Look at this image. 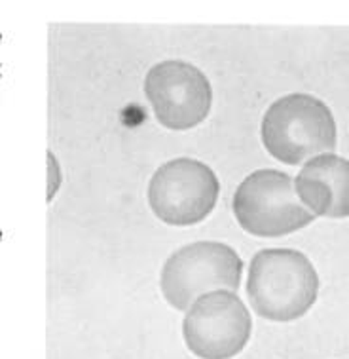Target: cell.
<instances>
[{"instance_id": "1", "label": "cell", "mask_w": 349, "mask_h": 359, "mask_svg": "<svg viewBox=\"0 0 349 359\" xmlns=\"http://www.w3.org/2000/svg\"><path fill=\"white\" fill-rule=\"evenodd\" d=\"M319 276L313 262L296 249H260L251 259L247 297L260 318L287 323L315 304Z\"/></svg>"}, {"instance_id": "2", "label": "cell", "mask_w": 349, "mask_h": 359, "mask_svg": "<svg viewBox=\"0 0 349 359\" xmlns=\"http://www.w3.org/2000/svg\"><path fill=\"white\" fill-rule=\"evenodd\" d=\"M262 143L289 165L336 151L338 126L329 104L310 93H289L273 101L262 118Z\"/></svg>"}, {"instance_id": "3", "label": "cell", "mask_w": 349, "mask_h": 359, "mask_svg": "<svg viewBox=\"0 0 349 359\" xmlns=\"http://www.w3.org/2000/svg\"><path fill=\"white\" fill-rule=\"evenodd\" d=\"M232 209L241 229L259 238H281L315 221L300 202L292 177L279 170L247 175L233 194Z\"/></svg>"}, {"instance_id": "4", "label": "cell", "mask_w": 349, "mask_h": 359, "mask_svg": "<svg viewBox=\"0 0 349 359\" xmlns=\"http://www.w3.org/2000/svg\"><path fill=\"white\" fill-rule=\"evenodd\" d=\"M243 261L230 245L194 242L169 255L160 276V289L174 310H188L213 289L238 291Z\"/></svg>"}, {"instance_id": "5", "label": "cell", "mask_w": 349, "mask_h": 359, "mask_svg": "<svg viewBox=\"0 0 349 359\" xmlns=\"http://www.w3.org/2000/svg\"><path fill=\"white\" fill-rule=\"evenodd\" d=\"M220 183L207 163L174 158L160 165L149 183V205L169 226L205 221L217 205Z\"/></svg>"}, {"instance_id": "6", "label": "cell", "mask_w": 349, "mask_h": 359, "mask_svg": "<svg viewBox=\"0 0 349 359\" xmlns=\"http://www.w3.org/2000/svg\"><path fill=\"white\" fill-rule=\"evenodd\" d=\"M252 320L238 294L226 289L201 294L188 308L182 337L200 359H232L245 350Z\"/></svg>"}, {"instance_id": "7", "label": "cell", "mask_w": 349, "mask_h": 359, "mask_svg": "<svg viewBox=\"0 0 349 359\" xmlns=\"http://www.w3.org/2000/svg\"><path fill=\"white\" fill-rule=\"evenodd\" d=\"M144 95L156 120L173 131H186L209 116L213 92L207 76L192 63L167 59L144 76Z\"/></svg>"}, {"instance_id": "8", "label": "cell", "mask_w": 349, "mask_h": 359, "mask_svg": "<svg viewBox=\"0 0 349 359\" xmlns=\"http://www.w3.org/2000/svg\"><path fill=\"white\" fill-rule=\"evenodd\" d=\"M300 202L315 217H349V160L334 152L319 154L304 163L294 179Z\"/></svg>"}]
</instances>
